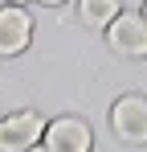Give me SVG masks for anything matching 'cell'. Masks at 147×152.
<instances>
[{"label":"cell","instance_id":"cell-3","mask_svg":"<svg viewBox=\"0 0 147 152\" xmlns=\"http://www.w3.org/2000/svg\"><path fill=\"white\" fill-rule=\"evenodd\" d=\"M110 124L127 144H143L147 140V99L143 95H122L110 111Z\"/></svg>","mask_w":147,"mask_h":152},{"label":"cell","instance_id":"cell-6","mask_svg":"<svg viewBox=\"0 0 147 152\" xmlns=\"http://www.w3.org/2000/svg\"><path fill=\"white\" fill-rule=\"evenodd\" d=\"M78 17H82V25H90V29H106L119 17V0H82Z\"/></svg>","mask_w":147,"mask_h":152},{"label":"cell","instance_id":"cell-4","mask_svg":"<svg viewBox=\"0 0 147 152\" xmlns=\"http://www.w3.org/2000/svg\"><path fill=\"white\" fill-rule=\"evenodd\" d=\"M41 140H45L49 152H90V144H94L90 127L82 124V119H74V115H61V119L45 124V136Z\"/></svg>","mask_w":147,"mask_h":152},{"label":"cell","instance_id":"cell-8","mask_svg":"<svg viewBox=\"0 0 147 152\" xmlns=\"http://www.w3.org/2000/svg\"><path fill=\"white\" fill-rule=\"evenodd\" d=\"M41 4H61V0H41Z\"/></svg>","mask_w":147,"mask_h":152},{"label":"cell","instance_id":"cell-5","mask_svg":"<svg viewBox=\"0 0 147 152\" xmlns=\"http://www.w3.org/2000/svg\"><path fill=\"white\" fill-rule=\"evenodd\" d=\"M29 37H33V17L24 12L21 4H4L0 8V53L4 58L21 53L29 45Z\"/></svg>","mask_w":147,"mask_h":152},{"label":"cell","instance_id":"cell-9","mask_svg":"<svg viewBox=\"0 0 147 152\" xmlns=\"http://www.w3.org/2000/svg\"><path fill=\"white\" fill-rule=\"evenodd\" d=\"M8 4H24V0H8Z\"/></svg>","mask_w":147,"mask_h":152},{"label":"cell","instance_id":"cell-2","mask_svg":"<svg viewBox=\"0 0 147 152\" xmlns=\"http://www.w3.org/2000/svg\"><path fill=\"white\" fill-rule=\"evenodd\" d=\"M41 136H45V124L37 111H17L0 119V152H29Z\"/></svg>","mask_w":147,"mask_h":152},{"label":"cell","instance_id":"cell-10","mask_svg":"<svg viewBox=\"0 0 147 152\" xmlns=\"http://www.w3.org/2000/svg\"><path fill=\"white\" fill-rule=\"evenodd\" d=\"M143 21H147V4H143Z\"/></svg>","mask_w":147,"mask_h":152},{"label":"cell","instance_id":"cell-7","mask_svg":"<svg viewBox=\"0 0 147 152\" xmlns=\"http://www.w3.org/2000/svg\"><path fill=\"white\" fill-rule=\"evenodd\" d=\"M29 152H49V148H37V144H33V148H29Z\"/></svg>","mask_w":147,"mask_h":152},{"label":"cell","instance_id":"cell-1","mask_svg":"<svg viewBox=\"0 0 147 152\" xmlns=\"http://www.w3.org/2000/svg\"><path fill=\"white\" fill-rule=\"evenodd\" d=\"M106 41L122 58H147V21L139 12H119L106 25Z\"/></svg>","mask_w":147,"mask_h":152}]
</instances>
